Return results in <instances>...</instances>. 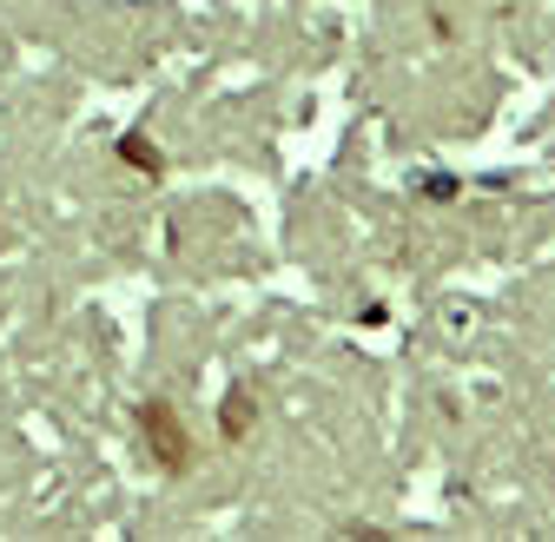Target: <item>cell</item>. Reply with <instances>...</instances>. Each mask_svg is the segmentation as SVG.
Masks as SVG:
<instances>
[{
  "mask_svg": "<svg viewBox=\"0 0 555 542\" xmlns=\"http://www.w3.org/2000/svg\"><path fill=\"white\" fill-rule=\"evenodd\" d=\"M139 443H146V450L159 456V469H172V477L192 463V430L179 424V411H172L166 397H146V403H139Z\"/></svg>",
  "mask_w": 555,
  "mask_h": 542,
  "instance_id": "1",
  "label": "cell"
},
{
  "mask_svg": "<svg viewBox=\"0 0 555 542\" xmlns=\"http://www.w3.org/2000/svg\"><path fill=\"white\" fill-rule=\"evenodd\" d=\"M251 417H258V403H251V390H232V397H225V437L238 443V437L251 430Z\"/></svg>",
  "mask_w": 555,
  "mask_h": 542,
  "instance_id": "2",
  "label": "cell"
},
{
  "mask_svg": "<svg viewBox=\"0 0 555 542\" xmlns=\"http://www.w3.org/2000/svg\"><path fill=\"white\" fill-rule=\"evenodd\" d=\"M119 153H126V159H132V166H146V172H159V153H153V146H146V140H139V132H132V140H126V146H119Z\"/></svg>",
  "mask_w": 555,
  "mask_h": 542,
  "instance_id": "3",
  "label": "cell"
}]
</instances>
